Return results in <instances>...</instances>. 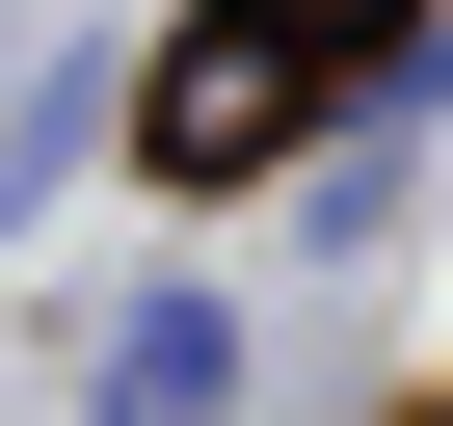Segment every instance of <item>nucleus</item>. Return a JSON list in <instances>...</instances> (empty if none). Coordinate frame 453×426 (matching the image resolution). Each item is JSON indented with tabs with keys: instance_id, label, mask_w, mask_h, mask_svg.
<instances>
[{
	"instance_id": "obj_3",
	"label": "nucleus",
	"mask_w": 453,
	"mask_h": 426,
	"mask_svg": "<svg viewBox=\"0 0 453 426\" xmlns=\"http://www.w3.org/2000/svg\"><path fill=\"white\" fill-rule=\"evenodd\" d=\"M267 27H294V54L347 80V54H400V27H426V0H267Z\"/></svg>"
},
{
	"instance_id": "obj_2",
	"label": "nucleus",
	"mask_w": 453,
	"mask_h": 426,
	"mask_svg": "<svg viewBox=\"0 0 453 426\" xmlns=\"http://www.w3.org/2000/svg\"><path fill=\"white\" fill-rule=\"evenodd\" d=\"M241 399V320L213 293H134V346H107V426H213Z\"/></svg>"
},
{
	"instance_id": "obj_1",
	"label": "nucleus",
	"mask_w": 453,
	"mask_h": 426,
	"mask_svg": "<svg viewBox=\"0 0 453 426\" xmlns=\"http://www.w3.org/2000/svg\"><path fill=\"white\" fill-rule=\"evenodd\" d=\"M294 80H320V54L267 27V0H213L187 80H160V160H187V186H213V160H267V133H294Z\"/></svg>"
}]
</instances>
